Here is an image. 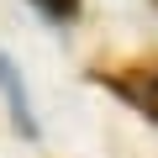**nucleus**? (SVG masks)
<instances>
[{
  "instance_id": "1",
  "label": "nucleus",
  "mask_w": 158,
  "mask_h": 158,
  "mask_svg": "<svg viewBox=\"0 0 158 158\" xmlns=\"http://www.w3.org/2000/svg\"><path fill=\"white\" fill-rule=\"evenodd\" d=\"M0 90H6V100H11V111H16V127H21V132H37L32 106H27V90L16 85V69H11V58H6V53H0Z\"/></svg>"
},
{
  "instance_id": "3",
  "label": "nucleus",
  "mask_w": 158,
  "mask_h": 158,
  "mask_svg": "<svg viewBox=\"0 0 158 158\" xmlns=\"http://www.w3.org/2000/svg\"><path fill=\"white\" fill-rule=\"evenodd\" d=\"M32 6H37L48 21H69V16L79 11V0H32Z\"/></svg>"
},
{
  "instance_id": "2",
  "label": "nucleus",
  "mask_w": 158,
  "mask_h": 158,
  "mask_svg": "<svg viewBox=\"0 0 158 158\" xmlns=\"http://www.w3.org/2000/svg\"><path fill=\"white\" fill-rule=\"evenodd\" d=\"M121 95L127 100H137L153 121H158V74H148V79H132V85H121Z\"/></svg>"
}]
</instances>
